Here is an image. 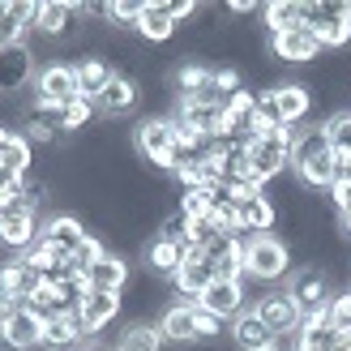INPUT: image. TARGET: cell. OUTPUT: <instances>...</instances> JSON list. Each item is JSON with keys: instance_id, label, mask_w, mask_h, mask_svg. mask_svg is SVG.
<instances>
[{"instance_id": "1", "label": "cell", "mask_w": 351, "mask_h": 351, "mask_svg": "<svg viewBox=\"0 0 351 351\" xmlns=\"http://www.w3.org/2000/svg\"><path fill=\"white\" fill-rule=\"evenodd\" d=\"M295 270V257L287 249V240L278 232H261L244 244V278L240 283H261V287H278L283 278Z\"/></svg>"}, {"instance_id": "2", "label": "cell", "mask_w": 351, "mask_h": 351, "mask_svg": "<svg viewBox=\"0 0 351 351\" xmlns=\"http://www.w3.org/2000/svg\"><path fill=\"white\" fill-rule=\"evenodd\" d=\"M133 150H137V159H146L154 171L171 176L176 171V125H171V116H142L137 120Z\"/></svg>"}, {"instance_id": "3", "label": "cell", "mask_w": 351, "mask_h": 351, "mask_svg": "<svg viewBox=\"0 0 351 351\" xmlns=\"http://www.w3.org/2000/svg\"><path fill=\"white\" fill-rule=\"evenodd\" d=\"M283 287L291 291V300L300 304L304 317H322L330 308V300H335V278H330L322 266H295Z\"/></svg>"}, {"instance_id": "4", "label": "cell", "mask_w": 351, "mask_h": 351, "mask_svg": "<svg viewBox=\"0 0 351 351\" xmlns=\"http://www.w3.org/2000/svg\"><path fill=\"white\" fill-rule=\"evenodd\" d=\"M34 103H47V108H64V103L77 99V73H73V60H47L39 69V77L30 86Z\"/></svg>"}, {"instance_id": "5", "label": "cell", "mask_w": 351, "mask_h": 351, "mask_svg": "<svg viewBox=\"0 0 351 351\" xmlns=\"http://www.w3.org/2000/svg\"><path fill=\"white\" fill-rule=\"evenodd\" d=\"M253 308H257V317L270 326V335L274 339H283V335H295L300 330V322H304V313H300V304L291 300V291L287 287H266L253 300Z\"/></svg>"}, {"instance_id": "6", "label": "cell", "mask_w": 351, "mask_h": 351, "mask_svg": "<svg viewBox=\"0 0 351 351\" xmlns=\"http://www.w3.org/2000/svg\"><path fill=\"white\" fill-rule=\"evenodd\" d=\"M266 51L278 64H317L326 56V47L317 43V34L308 26H295V30H283V34H266Z\"/></svg>"}, {"instance_id": "7", "label": "cell", "mask_w": 351, "mask_h": 351, "mask_svg": "<svg viewBox=\"0 0 351 351\" xmlns=\"http://www.w3.org/2000/svg\"><path fill=\"white\" fill-rule=\"evenodd\" d=\"M34 77H39V60L26 43H13L0 51V99H17L34 86Z\"/></svg>"}, {"instance_id": "8", "label": "cell", "mask_w": 351, "mask_h": 351, "mask_svg": "<svg viewBox=\"0 0 351 351\" xmlns=\"http://www.w3.org/2000/svg\"><path fill=\"white\" fill-rule=\"evenodd\" d=\"M159 335L176 351L202 347V339H197V300H171L163 308V317H159Z\"/></svg>"}, {"instance_id": "9", "label": "cell", "mask_w": 351, "mask_h": 351, "mask_svg": "<svg viewBox=\"0 0 351 351\" xmlns=\"http://www.w3.org/2000/svg\"><path fill=\"white\" fill-rule=\"evenodd\" d=\"M215 283V266H210V257L202 249H184V266L171 274V291L176 300H202V291Z\"/></svg>"}, {"instance_id": "10", "label": "cell", "mask_w": 351, "mask_h": 351, "mask_svg": "<svg viewBox=\"0 0 351 351\" xmlns=\"http://www.w3.org/2000/svg\"><path fill=\"white\" fill-rule=\"evenodd\" d=\"M137 103H142V90H137V77L133 73H116L108 82V90L95 99V112L99 120H125L137 112Z\"/></svg>"}, {"instance_id": "11", "label": "cell", "mask_w": 351, "mask_h": 351, "mask_svg": "<svg viewBox=\"0 0 351 351\" xmlns=\"http://www.w3.org/2000/svg\"><path fill=\"white\" fill-rule=\"evenodd\" d=\"M244 300H249V291H244L240 278H215V283L202 291L197 304L206 313H215V317H223V322H236L244 313Z\"/></svg>"}, {"instance_id": "12", "label": "cell", "mask_w": 351, "mask_h": 351, "mask_svg": "<svg viewBox=\"0 0 351 351\" xmlns=\"http://www.w3.org/2000/svg\"><path fill=\"white\" fill-rule=\"evenodd\" d=\"M0 335L9 343H17L22 351H39L43 347V322L26 304H13V308H0Z\"/></svg>"}, {"instance_id": "13", "label": "cell", "mask_w": 351, "mask_h": 351, "mask_svg": "<svg viewBox=\"0 0 351 351\" xmlns=\"http://www.w3.org/2000/svg\"><path fill=\"white\" fill-rule=\"evenodd\" d=\"M120 313H125V291H86L82 300L86 335H103L112 322H120Z\"/></svg>"}, {"instance_id": "14", "label": "cell", "mask_w": 351, "mask_h": 351, "mask_svg": "<svg viewBox=\"0 0 351 351\" xmlns=\"http://www.w3.org/2000/svg\"><path fill=\"white\" fill-rule=\"evenodd\" d=\"M47 244H56L60 253H69L73 257L77 253V244L90 236V227H86V219L82 215H73V210H56V215H47L43 219V232H39Z\"/></svg>"}, {"instance_id": "15", "label": "cell", "mask_w": 351, "mask_h": 351, "mask_svg": "<svg viewBox=\"0 0 351 351\" xmlns=\"http://www.w3.org/2000/svg\"><path fill=\"white\" fill-rule=\"evenodd\" d=\"M82 278H86V287H90V291H125L129 278H133V270H129V257L125 253H112L108 249Z\"/></svg>"}, {"instance_id": "16", "label": "cell", "mask_w": 351, "mask_h": 351, "mask_svg": "<svg viewBox=\"0 0 351 351\" xmlns=\"http://www.w3.org/2000/svg\"><path fill=\"white\" fill-rule=\"evenodd\" d=\"M73 73H77V95L95 103L108 90V82L116 77V64L108 56H82V60H73Z\"/></svg>"}, {"instance_id": "17", "label": "cell", "mask_w": 351, "mask_h": 351, "mask_svg": "<svg viewBox=\"0 0 351 351\" xmlns=\"http://www.w3.org/2000/svg\"><path fill=\"white\" fill-rule=\"evenodd\" d=\"M232 343H236V351H261V347H274L270 326L257 317V308H253V304L232 322Z\"/></svg>"}, {"instance_id": "18", "label": "cell", "mask_w": 351, "mask_h": 351, "mask_svg": "<svg viewBox=\"0 0 351 351\" xmlns=\"http://www.w3.org/2000/svg\"><path fill=\"white\" fill-rule=\"evenodd\" d=\"M176 17L167 13V5H150L146 0V13H142V22H137V39H142L146 47H163L176 39Z\"/></svg>"}, {"instance_id": "19", "label": "cell", "mask_w": 351, "mask_h": 351, "mask_svg": "<svg viewBox=\"0 0 351 351\" xmlns=\"http://www.w3.org/2000/svg\"><path fill=\"white\" fill-rule=\"evenodd\" d=\"M184 249H189V244H184ZM184 249L154 236L150 244H142V266H146L150 274H159V278H167V283H171V274L184 266Z\"/></svg>"}, {"instance_id": "20", "label": "cell", "mask_w": 351, "mask_h": 351, "mask_svg": "<svg viewBox=\"0 0 351 351\" xmlns=\"http://www.w3.org/2000/svg\"><path fill=\"white\" fill-rule=\"evenodd\" d=\"M82 339H90V335H86V326H82V313H60V317L43 322V351L77 347Z\"/></svg>"}, {"instance_id": "21", "label": "cell", "mask_w": 351, "mask_h": 351, "mask_svg": "<svg viewBox=\"0 0 351 351\" xmlns=\"http://www.w3.org/2000/svg\"><path fill=\"white\" fill-rule=\"evenodd\" d=\"M116 351H167L159 322H129L116 339Z\"/></svg>"}, {"instance_id": "22", "label": "cell", "mask_w": 351, "mask_h": 351, "mask_svg": "<svg viewBox=\"0 0 351 351\" xmlns=\"http://www.w3.org/2000/svg\"><path fill=\"white\" fill-rule=\"evenodd\" d=\"M261 17H266V34H283L304 26V0H270L261 5Z\"/></svg>"}, {"instance_id": "23", "label": "cell", "mask_w": 351, "mask_h": 351, "mask_svg": "<svg viewBox=\"0 0 351 351\" xmlns=\"http://www.w3.org/2000/svg\"><path fill=\"white\" fill-rule=\"evenodd\" d=\"M206 257L215 266V278H244V253L232 236H223L215 249H206Z\"/></svg>"}, {"instance_id": "24", "label": "cell", "mask_w": 351, "mask_h": 351, "mask_svg": "<svg viewBox=\"0 0 351 351\" xmlns=\"http://www.w3.org/2000/svg\"><path fill=\"white\" fill-rule=\"evenodd\" d=\"M0 167H9L13 176H26L34 167V146L22 133H9L5 142H0Z\"/></svg>"}, {"instance_id": "25", "label": "cell", "mask_w": 351, "mask_h": 351, "mask_svg": "<svg viewBox=\"0 0 351 351\" xmlns=\"http://www.w3.org/2000/svg\"><path fill=\"white\" fill-rule=\"evenodd\" d=\"M322 129L330 137V146H335V154H351V108H339V112H330L322 120Z\"/></svg>"}, {"instance_id": "26", "label": "cell", "mask_w": 351, "mask_h": 351, "mask_svg": "<svg viewBox=\"0 0 351 351\" xmlns=\"http://www.w3.org/2000/svg\"><path fill=\"white\" fill-rule=\"evenodd\" d=\"M95 116H99V112H95V103L77 95L73 103H64V108H60V129L73 137V133H82L86 125H95Z\"/></svg>"}, {"instance_id": "27", "label": "cell", "mask_w": 351, "mask_h": 351, "mask_svg": "<svg viewBox=\"0 0 351 351\" xmlns=\"http://www.w3.org/2000/svg\"><path fill=\"white\" fill-rule=\"evenodd\" d=\"M326 322L339 330V335H351V287L347 291H335V300L326 308Z\"/></svg>"}, {"instance_id": "28", "label": "cell", "mask_w": 351, "mask_h": 351, "mask_svg": "<svg viewBox=\"0 0 351 351\" xmlns=\"http://www.w3.org/2000/svg\"><path fill=\"white\" fill-rule=\"evenodd\" d=\"M223 326H227L223 317H215V313H206V308L197 304V339H202V343L219 339V335H223Z\"/></svg>"}, {"instance_id": "29", "label": "cell", "mask_w": 351, "mask_h": 351, "mask_svg": "<svg viewBox=\"0 0 351 351\" xmlns=\"http://www.w3.org/2000/svg\"><path fill=\"white\" fill-rule=\"evenodd\" d=\"M326 197H330V206H335V215H339V219H351V184H347V180L335 184V189L326 193Z\"/></svg>"}, {"instance_id": "30", "label": "cell", "mask_w": 351, "mask_h": 351, "mask_svg": "<svg viewBox=\"0 0 351 351\" xmlns=\"http://www.w3.org/2000/svg\"><path fill=\"white\" fill-rule=\"evenodd\" d=\"M167 13L176 17V26H180L189 17H197V5H193V0H167Z\"/></svg>"}, {"instance_id": "31", "label": "cell", "mask_w": 351, "mask_h": 351, "mask_svg": "<svg viewBox=\"0 0 351 351\" xmlns=\"http://www.w3.org/2000/svg\"><path fill=\"white\" fill-rule=\"evenodd\" d=\"M95 343H99V335H90V339H82V343H77V347H60V351H90V347H95Z\"/></svg>"}, {"instance_id": "32", "label": "cell", "mask_w": 351, "mask_h": 351, "mask_svg": "<svg viewBox=\"0 0 351 351\" xmlns=\"http://www.w3.org/2000/svg\"><path fill=\"white\" fill-rule=\"evenodd\" d=\"M0 351H22V347H17V343H9L5 335H0Z\"/></svg>"}, {"instance_id": "33", "label": "cell", "mask_w": 351, "mask_h": 351, "mask_svg": "<svg viewBox=\"0 0 351 351\" xmlns=\"http://www.w3.org/2000/svg\"><path fill=\"white\" fill-rule=\"evenodd\" d=\"M90 351H116V347H103V339H99V343H95V347H90Z\"/></svg>"}, {"instance_id": "34", "label": "cell", "mask_w": 351, "mask_h": 351, "mask_svg": "<svg viewBox=\"0 0 351 351\" xmlns=\"http://www.w3.org/2000/svg\"><path fill=\"white\" fill-rule=\"evenodd\" d=\"M0 51H5V43H0Z\"/></svg>"}]
</instances>
